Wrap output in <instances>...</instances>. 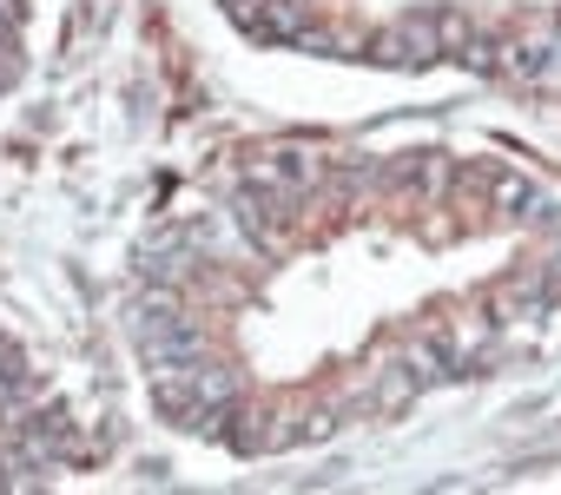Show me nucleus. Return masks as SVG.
<instances>
[{"instance_id": "7ed1b4c3", "label": "nucleus", "mask_w": 561, "mask_h": 495, "mask_svg": "<svg viewBox=\"0 0 561 495\" xmlns=\"http://www.w3.org/2000/svg\"><path fill=\"white\" fill-rule=\"evenodd\" d=\"M436 34H443V60H456L469 41H476V21L462 8H436Z\"/></svg>"}, {"instance_id": "20e7f679", "label": "nucleus", "mask_w": 561, "mask_h": 495, "mask_svg": "<svg viewBox=\"0 0 561 495\" xmlns=\"http://www.w3.org/2000/svg\"><path fill=\"white\" fill-rule=\"evenodd\" d=\"M541 278H548V285H554V291H561V252H554V258H548V272H541Z\"/></svg>"}, {"instance_id": "f03ea898", "label": "nucleus", "mask_w": 561, "mask_h": 495, "mask_svg": "<svg viewBox=\"0 0 561 495\" xmlns=\"http://www.w3.org/2000/svg\"><path fill=\"white\" fill-rule=\"evenodd\" d=\"M476 185H482V192H489V205H495V211H508V218H541V211H548L522 172H495V165H476Z\"/></svg>"}, {"instance_id": "f257e3e1", "label": "nucleus", "mask_w": 561, "mask_h": 495, "mask_svg": "<svg viewBox=\"0 0 561 495\" xmlns=\"http://www.w3.org/2000/svg\"><path fill=\"white\" fill-rule=\"evenodd\" d=\"M364 54L377 60V67H430V60H443V34H436V8H416V14H403V21H390V27H377L370 41H364Z\"/></svg>"}]
</instances>
